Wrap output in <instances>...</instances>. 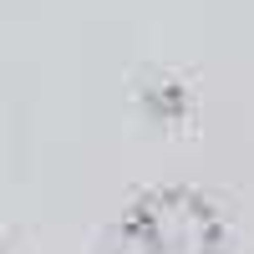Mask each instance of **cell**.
I'll return each mask as SVG.
<instances>
[{
	"label": "cell",
	"instance_id": "cell-1",
	"mask_svg": "<svg viewBox=\"0 0 254 254\" xmlns=\"http://www.w3.org/2000/svg\"><path fill=\"white\" fill-rule=\"evenodd\" d=\"M122 254H219V219L193 193H158L132 208Z\"/></svg>",
	"mask_w": 254,
	"mask_h": 254
}]
</instances>
